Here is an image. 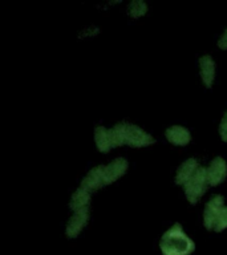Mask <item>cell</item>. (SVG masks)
<instances>
[{
    "label": "cell",
    "instance_id": "obj_1",
    "mask_svg": "<svg viewBox=\"0 0 227 255\" xmlns=\"http://www.w3.org/2000/svg\"><path fill=\"white\" fill-rule=\"evenodd\" d=\"M113 147L127 145L131 147H145L154 143V138L137 125L118 123L111 129Z\"/></svg>",
    "mask_w": 227,
    "mask_h": 255
},
{
    "label": "cell",
    "instance_id": "obj_2",
    "mask_svg": "<svg viewBox=\"0 0 227 255\" xmlns=\"http://www.w3.org/2000/svg\"><path fill=\"white\" fill-rule=\"evenodd\" d=\"M162 255H191L195 250L194 242L183 231L179 223H174L159 241Z\"/></svg>",
    "mask_w": 227,
    "mask_h": 255
},
{
    "label": "cell",
    "instance_id": "obj_3",
    "mask_svg": "<svg viewBox=\"0 0 227 255\" xmlns=\"http://www.w3.org/2000/svg\"><path fill=\"white\" fill-rule=\"evenodd\" d=\"M209 185L210 183H209V179H207V167L199 166L197 173L183 186L187 201L195 205L199 201V198L206 193Z\"/></svg>",
    "mask_w": 227,
    "mask_h": 255
},
{
    "label": "cell",
    "instance_id": "obj_4",
    "mask_svg": "<svg viewBox=\"0 0 227 255\" xmlns=\"http://www.w3.org/2000/svg\"><path fill=\"white\" fill-rule=\"evenodd\" d=\"M223 197L219 194L213 195L210 201L206 203L205 206V211H203V225L207 230H214L215 223L218 219L221 211L225 206H223Z\"/></svg>",
    "mask_w": 227,
    "mask_h": 255
},
{
    "label": "cell",
    "instance_id": "obj_5",
    "mask_svg": "<svg viewBox=\"0 0 227 255\" xmlns=\"http://www.w3.org/2000/svg\"><path fill=\"white\" fill-rule=\"evenodd\" d=\"M103 186H105V166L103 165L89 170V173L84 177L81 185H80V187H83L89 193L99 190Z\"/></svg>",
    "mask_w": 227,
    "mask_h": 255
},
{
    "label": "cell",
    "instance_id": "obj_6",
    "mask_svg": "<svg viewBox=\"0 0 227 255\" xmlns=\"http://www.w3.org/2000/svg\"><path fill=\"white\" fill-rule=\"evenodd\" d=\"M89 215H91L89 214V207L75 211V214L72 215L71 219L68 221L67 229H65V234H67L68 238H76L83 231V229L87 226L88 221H89Z\"/></svg>",
    "mask_w": 227,
    "mask_h": 255
},
{
    "label": "cell",
    "instance_id": "obj_7",
    "mask_svg": "<svg viewBox=\"0 0 227 255\" xmlns=\"http://www.w3.org/2000/svg\"><path fill=\"white\" fill-rule=\"evenodd\" d=\"M227 177V163L222 157H215L207 167V179L211 186H218Z\"/></svg>",
    "mask_w": 227,
    "mask_h": 255
},
{
    "label": "cell",
    "instance_id": "obj_8",
    "mask_svg": "<svg viewBox=\"0 0 227 255\" xmlns=\"http://www.w3.org/2000/svg\"><path fill=\"white\" fill-rule=\"evenodd\" d=\"M127 170V161L122 157L113 159L105 166V185H111L122 177Z\"/></svg>",
    "mask_w": 227,
    "mask_h": 255
},
{
    "label": "cell",
    "instance_id": "obj_9",
    "mask_svg": "<svg viewBox=\"0 0 227 255\" xmlns=\"http://www.w3.org/2000/svg\"><path fill=\"white\" fill-rule=\"evenodd\" d=\"M165 135H166L167 141L175 146H185L191 141L190 131L181 125H173V127L167 128Z\"/></svg>",
    "mask_w": 227,
    "mask_h": 255
},
{
    "label": "cell",
    "instance_id": "obj_10",
    "mask_svg": "<svg viewBox=\"0 0 227 255\" xmlns=\"http://www.w3.org/2000/svg\"><path fill=\"white\" fill-rule=\"evenodd\" d=\"M199 169V163L195 158H189L186 159L185 162L181 163V166L178 167L177 170V174H175V183L177 185H182L185 186L189 179L193 177V175L197 173V170Z\"/></svg>",
    "mask_w": 227,
    "mask_h": 255
},
{
    "label": "cell",
    "instance_id": "obj_11",
    "mask_svg": "<svg viewBox=\"0 0 227 255\" xmlns=\"http://www.w3.org/2000/svg\"><path fill=\"white\" fill-rule=\"evenodd\" d=\"M199 72L205 87L211 88L215 79V63L211 56L205 55L199 59Z\"/></svg>",
    "mask_w": 227,
    "mask_h": 255
},
{
    "label": "cell",
    "instance_id": "obj_12",
    "mask_svg": "<svg viewBox=\"0 0 227 255\" xmlns=\"http://www.w3.org/2000/svg\"><path fill=\"white\" fill-rule=\"evenodd\" d=\"M95 142L96 146L101 153H108L113 147V143H112V135H111V129H107V128L96 127L95 129Z\"/></svg>",
    "mask_w": 227,
    "mask_h": 255
},
{
    "label": "cell",
    "instance_id": "obj_13",
    "mask_svg": "<svg viewBox=\"0 0 227 255\" xmlns=\"http://www.w3.org/2000/svg\"><path fill=\"white\" fill-rule=\"evenodd\" d=\"M89 202H91V193L83 187H79L77 190L72 194L71 202H69V207L73 211L83 210L89 207Z\"/></svg>",
    "mask_w": 227,
    "mask_h": 255
},
{
    "label": "cell",
    "instance_id": "obj_14",
    "mask_svg": "<svg viewBox=\"0 0 227 255\" xmlns=\"http://www.w3.org/2000/svg\"><path fill=\"white\" fill-rule=\"evenodd\" d=\"M146 11H147V5L145 1H142V0H133V1L129 4V7H127L129 15H130L131 17H134V19L143 16L145 13H146Z\"/></svg>",
    "mask_w": 227,
    "mask_h": 255
},
{
    "label": "cell",
    "instance_id": "obj_15",
    "mask_svg": "<svg viewBox=\"0 0 227 255\" xmlns=\"http://www.w3.org/2000/svg\"><path fill=\"white\" fill-rule=\"evenodd\" d=\"M225 229H227V206H225L219 214L218 219H217V223H215L214 231H223Z\"/></svg>",
    "mask_w": 227,
    "mask_h": 255
},
{
    "label": "cell",
    "instance_id": "obj_16",
    "mask_svg": "<svg viewBox=\"0 0 227 255\" xmlns=\"http://www.w3.org/2000/svg\"><path fill=\"white\" fill-rule=\"evenodd\" d=\"M219 134H221V138L227 142V111L225 112L222 120H221V124H219Z\"/></svg>",
    "mask_w": 227,
    "mask_h": 255
},
{
    "label": "cell",
    "instance_id": "obj_17",
    "mask_svg": "<svg viewBox=\"0 0 227 255\" xmlns=\"http://www.w3.org/2000/svg\"><path fill=\"white\" fill-rule=\"evenodd\" d=\"M218 47L221 48V49H227V28L225 29V32L222 33V36L219 37Z\"/></svg>",
    "mask_w": 227,
    "mask_h": 255
}]
</instances>
